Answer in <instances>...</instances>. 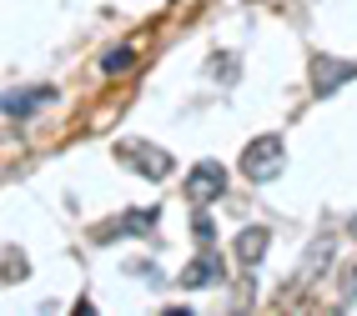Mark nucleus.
Here are the masks:
<instances>
[{"mask_svg":"<svg viewBox=\"0 0 357 316\" xmlns=\"http://www.w3.org/2000/svg\"><path fill=\"white\" fill-rule=\"evenodd\" d=\"M282 166H287V141H282V136H257V141H247V151H242V176H247L252 186L277 181Z\"/></svg>","mask_w":357,"mask_h":316,"instance_id":"nucleus-1","label":"nucleus"},{"mask_svg":"<svg viewBox=\"0 0 357 316\" xmlns=\"http://www.w3.org/2000/svg\"><path fill=\"white\" fill-rule=\"evenodd\" d=\"M116 161H126L141 181H166V176H172V166H176L166 145H156V141H141V136H131V141H116Z\"/></svg>","mask_w":357,"mask_h":316,"instance_id":"nucleus-2","label":"nucleus"},{"mask_svg":"<svg viewBox=\"0 0 357 316\" xmlns=\"http://www.w3.org/2000/svg\"><path fill=\"white\" fill-rule=\"evenodd\" d=\"M222 191H227V166H217V161L192 166V171H186V181H181V196L192 201V206H211V201H222Z\"/></svg>","mask_w":357,"mask_h":316,"instance_id":"nucleus-3","label":"nucleus"},{"mask_svg":"<svg viewBox=\"0 0 357 316\" xmlns=\"http://www.w3.org/2000/svg\"><path fill=\"white\" fill-rule=\"evenodd\" d=\"M307 76H312V90H317V95H337L347 81H357V61H342V56H312Z\"/></svg>","mask_w":357,"mask_h":316,"instance_id":"nucleus-4","label":"nucleus"},{"mask_svg":"<svg viewBox=\"0 0 357 316\" xmlns=\"http://www.w3.org/2000/svg\"><path fill=\"white\" fill-rule=\"evenodd\" d=\"M222 276H227V266H222L217 246H211V251L192 256V266H181L176 286H181V291H202V286H222Z\"/></svg>","mask_w":357,"mask_h":316,"instance_id":"nucleus-5","label":"nucleus"},{"mask_svg":"<svg viewBox=\"0 0 357 316\" xmlns=\"http://www.w3.org/2000/svg\"><path fill=\"white\" fill-rule=\"evenodd\" d=\"M51 101H61V95H56V86L6 90V116H10V120H20V116H31V111H40V106H51Z\"/></svg>","mask_w":357,"mask_h":316,"instance_id":"nucleus-6","label":"nucleus"},{"mask_svg":"<svg viewBox=\"0 0 357 316\" xmlns=\"http://www.w3.org/2000/svg\"><path fill=\"white\" fill-rule=\"evenodd\" d=\"M121 231H136V236H151V231H156V211H146V206H141V211H126V216H116L111 226H101V231H96V241L106 246V241H116Z\"/></svg>","mask_w":357,"mask_h":316,"instance_id":"nucleus-7","label":"nucleus"},{"mask_svg":"<svg viewBox=\"0 0 357 316\" xmlns=\"http://www.w3.org/2000/svg\"><path fill=\"white\" fill-rule=\"evenodd\" d=\"M337 256V236L332 231H322L317 241H312V251H307V261H302V276H297V286H307V281H317L322 271H327V261Z\"/></svg>","mask_w":357,"mask_h":316,"instance_id":"nucleus-8","label":"nucleus"},{"mask_svg":"<svg viewBox=\"0 0 357 316\" xmlns=\"http://www.w3.org/2000/svg\"><path fill=\"white\" fill-rule=\"evenodd\" d=\"M267 246H272V231H267V226H247L242 236H236V261H242L247 271H252V266H261Z\"/></svg>","mask_w":357,"mask_h":316,"instance_id":"nucleus-9","label":"nucleus"},{"mask_svg":"<svg viewBox=\"0 0 357 316\" xmlns=\"http://www.w3.org/2000/svg\"><path fill=\"white\" fill-rule=\"evenodd\" d=\"M141 65V51H136V45H111V51H106V61H101V76H131V70Z\"/></svg>","mask_w":357,"mask_h":316,"instance_id":"nucleus-10","label":"nucleus"},{"mask_svg":"<svg viewBox=\"0 0 357 316\" xmlns=\"http://www.w3.org/2000/svg\"><path fill=\"white\" fill-rule=\"evenodd\" d=\"M0 261H6V266H0V281H6V286H20V281L31 276L26 251H20V246H6V256H0Z\"/></svg>","mask_w":357,"mask_h":316,"instance_id":"nucleus-11","label":"nucleus"},{"mask_svg":"<svg viewBox=\"0 0 357 316\" xmlns=\"http://www.w3.org/2000/svg\"><path fill=\"white\" fill-rule=\"evenodd\" d=\"M192 236L202 241V246H217V221L206 216V206H197V221H192Z\"/></svg>","mask_w":357,"mask_h":316,"instance_id":"nucleus-12","label":"nucleus"},{"mask_svg":"<svg viewBox=\"0 0 357 316\" xmlns=\"http://www.w3.org/2000/svg\"><path fill=\"white\" fill-rule=\"evenodd\" d=\"M347 301H357V266L347 271Z\"/></svg>","mask_w":357,"mask_h":316,"instance_id":"nucleus-13","label":"nucleus"},{"mask_svg":"<svg viewBox=\"0 0 357 316\" xmlns=\"http://www.w3.org/2000/svg\"><path fill=\"white\" fill-rule=\"evenodd\" d=\"M352 236H357V221H352Z\"/></svg>","mask_w":357,"mask_h":316,"instance_id":"nucleus-14","label":"nucleus"}]
</instances>
